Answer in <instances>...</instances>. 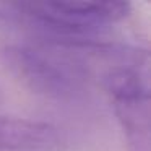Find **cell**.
<instances>
[{
  "label": "cell",
  "instance_id": "obj_1",
  "mask_svg": "<svg viewBox=\"0 0 151 151\" xmlns=\"http://www.w3.org/2000/svg\"><path fill=\"white\" fill-rule=\"evenodd\" d=\"M117 0H23L0 2V21L36 29L41 39L91 37L130 15Z\"/></svg>",
  "mask_w": 151,
  "mask_h": 151
},
{
  "label": "cell",
  "instance_id": "obj_2",
  "mask_svg": "<svg viewBox=\"0 0 151 151\" xmlns=\"http://www.w3.org/2000/svg\"><path fill=\"white\" fill-rule=\"evenodd\" d=\"M0 55L13 78L34 94L60 101L81 91V72L55 52L28 44H8Z\"/></svg>",
  "mask_w": 151,
  "mask_h": 151
},
{
  "label": "cell",
  "instance_id": "obj_3",
  "mask_svg": "<svg viewBox=\"0 0 151 151\" xmlns=\"http://www.w3.org/2000/svg\"><path fill=\"white\" fill-rule=\"evenodd\" d=\"M59 145V130L47 122L0 115V151H46Z\"/></svg>",
  "mask_w": 151,
  "mask_h": 151
},
{
  "label": "cell",
  "instance_id": "obj_4",
  "mask_svg": "<svg viewBox=\"0 0 151 151\" xmlns=\"http://www.w3.org/2000/svg\"><path fill=\"white\" fill-rule=\"evenodd\" d=\"M115 114L128 140L140 151L150 146V96L114 102Z\"/></svg>",
  "mask_w": 151,
  "mask_h": 151
},
{
  "label": "cell",
  "instance_id": "obj_5",
  "mask_svg": "<svg viewBox=\"0 0 151 151\" xmlns=\"http://www.w3.org/2000/svg\"><path fill=\"white\" fill-rule=\"evenodd\" d=\"M0 101H2V94H0Z\"/></svg>",
  "mask_w": 151,
  "mask_h": 151
}]
</instances>
